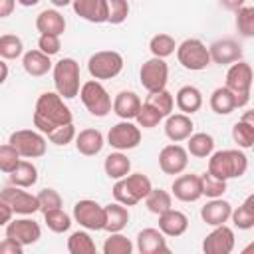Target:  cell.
Instances as JSON below:
<instances>
[{
    "mask_svg": "<svg viewBox=\"0 0 254 254\" xmlns=\"http://www.w3.org/2000/svg\"><path fill=\"white\" fill-rule=\"evenodd\" d=\"M202 250L206 254H230L234 250V230L226 224L214 226V230L204 236Z\"/></svg>",
    "mask_w": 254,
    "mask_h": 254,
    "instance_id": "cell-14",
    "label": "cell"
},
{
    "mask_svg": "<svg viewBox=\"0 0 254 254\" xmlns=\"http://www.w3.org/2000/svg\"><path fill=\"white\" fill-rule=\"evenodd\" d=\"M194 125H192V119L185 113H171L167 115V121H165V135L173 141V143H181V141H187L192 133Z\"/></svg>",
    "mask_w": 254,
    "mask_h": 254,
    "instance_id": "cell-21",
    "label": "cell"
},
{
    "mask_svg": "<svg viewBox=\"0 0 254 254\" xmlns=\"http://www.w3.org/2000/svg\"><path fill=\"white\" fill-rule=\"evenodd\" d=\"M71 6L79 18H83L91 24L107 22L105 0H71Z\"/></svg>",
    "mask_w": 254,
    "mask_h": 254,
    "instance_id": "cell-23",
    "label": "cell"
},
{
    "mask_svg": "<svg viewBox=\"0 0 254 254\" xmlns=\"http://www.w3.org/2000/svg\"><path fill=\"white\" fill-rule=\"evenodd\" d=\"M151 189H153V185L147 175L133 173V175H125L123 179H117L111 192L117 202H121L125 206H133V204L141 202L149 194Z\"/></svg>",
    "mask_w": 254,
    "mask_h": 254,
    "instance_id": "cell-3",
    "label": "cell"
},
{
    "mask_svg": "<svg viewBox=\"0 0 254 254\" xmlns=\"http://www.w3.org/2000/svg\"><path fill=\"white\" fill-rule=\"evenodd\" d=\"M200 177V187H202V196H208V198H218L226 192V181L210 175L208 171L198 175Z\"/></svg>",
    "mask_w": 254,
    "mask_h": 254,
    "instance_id": "cell-42",
    "label": "cell"
},
{
    "mask_svg": "<svg viewBox=\"0 0 254 254\" xmlns=\"http://www.w3.org/2000/svg\"><path fill=\"white\" fill-rule=\"evenodd\" d=\"M145 103L153 105L163 117H167V115H171V111H173V107H175V97H173L171 91L159 89V91H151V93L147 95Z\"/></svg>",
    "mask_w": 254,
    "mask_h": 254,
    "instance_id": "cell-39",
    "label": "cell"
},
{
    "mask_svg": "<svg viewBox=\"0 0 254 254\" xmlns=\"http://www.w3.org/2000/svg\"><path fill=\"white\" fill-rule=\"evenodd\" d=\"M123 69V56L115 50L95 52L87 62V71L93 79H113Z\"/></svg>",
    "mask_w": 254,
    "mask_h": 254,
    "instance_id": "cell-8",
    "label": "cell"
},
{
    "mask_svg": "<svg viewBox=\"0 0 254 254\" xmlns=\"http://www.w3.org/2000/svg\"><path fill=\"white\" fill-rule=\"evenodd\" d=\"M161 119H163V115H161L153 105H149V103H141V109H139L137 115H135L137 125L143 127V129H153V127H157V125L161 123Z\"/></svg>",
    "mask_w": 254,
    "mask_h": 254,
    "instance_id": "cell-46",
    "label": "cell"
},
{
    "mask_svg": "<svg viewBox=\"0 0 254 254\" xmlns=\"http://www.w3.org/2000/svg\"><path fill=\"white\" fill-rule=\"evenodd\" d=\"M38 181V169L32 161H22L16 165V169L10 173V183L14 187H22V189H30L32 185H36Z\"/></svg>",
    "mask_w": 254,
    "mask_h": 254,
    "instance_id": "cell-32",
    "label": "cell"
},
{
    "mask_svg": "<svg viewBox=\"0 0 254 254\" xmlns=\"http://www.w3.org/2000/svg\"><path fill=\"white\" fill-rule=\"evenodd\" d=\"M73 220L83 226L85 230H103L105 224V210L99 202L83 198L73 204Z\"/></svg>",
    "mask_w": 254,
    "mask_h": 254,
    "instance_id": "cell-12",
    "label": "cell"
},
{
    "mask_svg": "<svg viewBox=\"0 0 254 254\" xmlns=\"http://www.w3.org/2000/svg\"><path fill=\"white\" fill-rule=\"evenodd\" d=\"M189 165V153L185 147L173 143L165 145L159 153V167L165 175H181Z\"/></svg>",
    "mask_w": 254,
    "mask_h": 254,
    "instance_id": "cell-16",
    "label": "cell"
},
{
    "mask_svg": "<svg viewBox=\"0 0 254 254\" xmlns=\"http://www.w3.org/2000/svg\"><path fill=\"white\" fill-rule=\"evenodd\" d=\"M175 103H177V107H179L181 113L192 115V113H196V111L202 107V93H200V89L194 87V85H183V87L177 91Z\"/></svg>",
    "mask_w": 254,
    "mask_h": 254,
    "instance_id": "cell-26",
    "label": "cell"
},
{
    "mask_svg": "<svg viewBox=\"0 0 254 254\" xmlns=\"http://www.w3.org/2000/svg\"><path fill=\"white\" fill-rule=\"evenodd\" d=\"M0 200H4L16 214H34L40 210L36 194L26 192L22 187H6L0 190Z\"/></svg>",
    "mask_w": 254,
    "mask_h": 254,
    "instance_id": "cell-13",
    "label": "cell"
},
{
    "mask_svg": "<svg viewBox=\"0 0 254 254\" xmlns=\"http://www.w3.org/2000/svg\"><path fill=\"white\" fill-rule=\"evenodd\" d=\"M230 218H232V222H234L236 228L250 230L254 226V194H248L246 200L238 208H234L230 212Z\"/></svg>",
    "mask_w": 254,
    "mask_h": 254,
    "instance_id": "cell-35",
    "label": "cell"
},
{
    "mask_svg": "<svg viewBox=\"0 0 254 254\" xmlns=\"http://www.w3.org/2000/svg\"><path fill=\"white\" fill-rule=\"evenodd\" d=\"M67 123H73V115L64 103V97L58 91H44L34 107V127L40 133L50 135L52 131Z\"/></svg>",
    "mask_w": 254,
    "mask_h": 254,
    "instance_id": "cell-1",
    "label": "cell"
},
{
    "mask_svg": "<svg viewBox=\"0 0 254 254\" xmlns=\"http://www.w3.org/2000/svg\"><path fill=\"white\" fill-rule=\"evenodd\" d=\"M139 79H141V85L151 93V91H159V89H165L167 85V79H169V65L163 58H151L147 60L143 65H141V71H139Z\"/></svg>",
    "mask_w": 254,
    "mask_h": 254,
    "instance_id": "cell-10",
    "label": "cell"
},
{
    "mask_svg": "<svg viewBox=\"0 0 254 254\" xmlns=\"http://www.w3.org/2000/svg\"><path fill=\"white\" fill-rule=\"evenodd\" d=\"M12 214H14V210L4 200H0V226H6L12 220Z\"/></svg>",
    "mask_w": 254,
    "mask_h": 254,
    "instance_id": "cell-52",
    "label": "cell"
},
{
    "mask_svg": "<svg viewBox=\"0 0 254 254\" xmlns=\"http://www.w3.org/2000/svg\"><path fill=\"white\" fill-rule=\"evenodd\" d=\"M22 252H24V246L8 236L0 242V254H22Z\"/></svg>",
    "mask_w": 254,
    "mask_h": 254,
    "instance_id": "cell-51",
    "label": "cell"
},
{
    "mask_svg": "<svg viewBox=\"0 0 254 254\" xmlns=\"http://www.w3.org/2000/svg\"><path fill=\"white\" fill-rule=\"evenodd\" d=\"M208 54H210V62L220 64V65L234 64V62L242 60V48L232 38H222V40L212 42L208 46Z\"/></svg>",
    "mask_w": 254,
    "mask_h": 254,
    "instance_id": "cell-17",
    "label": "cell"
},
{
    "mask_svg": "<svg viewBox=\"0 0 254 254\" xmlns=\"http://www.w3.org/2000/svg\"><path fill=\"white\" fill-rule=\"evenodd\" d=\"M24 54V44L16 34L0 36V58L2 60H16Z\"/></svg>",
    "mask_w": 254,
    "mask_h": 254,
    "instance_id": "cell-41",
    "label": "cell"
},
{
    "mask_svg": "<svg viewBox=\"0 0 254 254\" xmlns=\"http://www.w3.org/2000/svg\"><path fill=\"white\" fill-rule=\"evenodd\" d=\"M6 79H8V64L0 58V85H2Z\"/></svg>",
    "mask_w": 254,
    "mask_h": 254,
    "instance_id": "cell-55",
    "label": "cell"
},
{
    "mask_svg": "<svg viewBox=\"0 0 254 254\" xmlns=\"http://www.w3.org/2000/svg\"><path fill=\"white\" fill-rule=\"evenodd\" d=\"M105 210V224H103V230L107 232H121L127 224H129V210L125 204L121 202H109L103 206Z\"/></svg>",
    "mask_w": 254,
    "mask_h": 254,
    "instance_id": "cell-27",
    "label": "cell"
},
{
    "mask_svg": "<svg viewBox=\"0 0 254 254\" xmlns=\"http://www.w3.org/2000/svg\"><path fill=\"white\" fill-rule=\"evenodd\" d=\"M137 250L141 254H167L169 246L159 228H143L137 234Z\"/></svg>",
    "mask_w": 254,
    "mask_h": 254,
    "instance_id": "cell-19",
    "label": "cell"
},
{
    "mask_svg": "<svg viewBox=\"0 0 254 254\" xmlns=\"http://www.w3.org/2000/svg\"><path fill=\"white\" fill-rule=\"evenodd\" d=\"M54 145H60V147H65L67 143H71L75 139V127L73 123H67L64 127H58L56 131H52L50 135H46Z\"/></svg>",
    "mask_w": 254,
    "mask_h": 254,
    "instance_id": "cell-49",
    "label": "cell"
},
{
    "mask_svg": "<svg viewBox=\"0 0 254 254\" xmlns=\"http://www.w3.org/2000/svg\"><path fill=\"white\" fill-rule=\"evenodd\" d=\"M143 200H145V206L149 208V212H153L157 216L173 206V196L163 189H151Z\"/></svg>",
    "mask_w": 254,
    "mask_h": 254,
    "instance_id": "cell-36",
    "label": "cell"
},
{
    "mask_svg": "<svg viewBox=\"0 0 254 254\" xmlns=\"http://www.w3.org/2000/svg\"><path fill=\"white\" fill-rule=\"evenodd\" d=\"M77 95L81 97V103L93 117H105L111 111V103H113L111 95L97 79H89V81L81 83Z\"/></svg>",
    "mask_w": 254,
    "mask_h": 254,
    "instance_id": "cell-7",
    "label": "cell"
},
{
    "mask_svg": "<svg viewBox=\"0 0 254 254\" xmlns=\"http://www.w3.org/2000/svg\"><path fill=\"white\" fill-rule=\"evenodd\" d=\"M105 12L109 24H123L129 16V2L127 0H105Z\"/></svg>",
    "mask_w": 254,
    "mask_h": 254,
    "instance_id": "cell-45",
    "label": "cell"
},
{
    "mask_svg": "<svg viewBox=\"0 0 254 254\" xmlns=\"http://www.w3.org/2000/svg\"><path fill=\"white\" fill-rule=\"evenodd\" d=\"M103 135L99 129H83L75 133V149L85 157H93L103 149Z\"/></svg>",
    "mask_w": 254,
    "mask_h": 254,
    "instance_id": "cell-25",
    "label": "cell"
},
{
    "mask_svg": "<svg viewBox=\"0 0 254 254\" xmlns=\"http://www.w3.org/2000/svg\"><path fill=\"white\" fill-rule=\"evenodd\" d=\"M236 28L240 36L244 38L254 36V8L252 6H240L236 10Z\"/></svg>",
    "mask_w": 254,
    "mask_h": 254,
    "instance_id": "cell-44",
    "label": "cell"
},
{
    "mask_svg": "<svg viewBox=\"0 0 254 254\" xmlns=\"http://www.w3.org/2000/svg\"><path fill=\"white\" fill-rule=\"evenodd\" d=\"M62 48L60 36H52V34H40L38 38V50L44 52L46 56H56Z\"/></svg>",
    "mask_w": 254,
    "mask_h": 254,
    "instance_id": "cell-50",
    "label": "cell"
},
{
    "mask_svg": "<svg viewBox=\"0 0 254 254\" xmlns=\"http://www.w3.org/2000/svg\"><path fill=\"white\" fill-rule=\"evenodd\" d=\"M69 254H95V242L85 230H75L67 238Z\"/></svg>",
    "mask_w": 254,
    "mask_h": 254,
    "instance_id": "cell-37",
    "label": "cell"
},
{
    "mask_svg": "<svg viewBox=\"0 0 254 254\" xmlns=\"http://www.w3.org/2000/svg\"><path fill=\"white\" fill-rule=\"evenodd\" d=\"M22 65H24V71L32 77H42L46 75L50 69H52V62H50V56H46L44 52L40 50H30L22 56Z\"/></svg>",
    "mask_w": 254,
    "mask_h": 254,
    "instance_id": "cell-30",
    "label": "cell"
},
{
    "mask_svg": "<svg viewBox=\"0 0 254 254\" xmlns=\"http://www.w3.org/2000/svg\"><path fill=\"white\" fill-rule=\"evenodd\" d=\"M44 222H46V226H48L52 232L62 234V232L69 230V226H71V216H69L67 212H64V208H54V210L44 212Z\"/></svg>",
    "mask_w": 254,
    "mask_h": 254,
    "instance_id": "cell-40",
    "label": "cell"
},
{
    "mask_svg": "<svg viewBox=\"0 0 254 254\" xmlns=\"http://www.w3.org/2000/svg\"><path fill=\"white\" fill-rule=\"evenodd\" d=\"M224 87H228L236 95V105L244 107L250 101V87H252V67H250V64L244 62V60L234 62L226 71Z\"/></svg>",
    "mask_w": 254,
    "mask_h": 254,
    "instance_id": "cell-5",
    "label": "cell"
},
{
    "mask_svg": "<svg viewBox=\"0 0 254 254\" xmlns=\"http://www.w3.org/2000/svg\"><path fill=\"white\" fill-rule=\"evenodd\" d=\"M210 109L218 115H228L232 113L238 105H236V95L228 89V87H216L212 93H210Z\"/></svg>",
    "mask_w": 254,
    "mask_h": 254,
    "instance_id": "cell-31",
    "label": "cell"
},
{
    "mask_svg": "<svg viewBox=\"0 0 254 254\" xmlns=\"http://www.w3.org/2000/svg\"><path fill=\"white\" fill-rule=\"evenodd\" d=\"M14 8H16V0H0V18L12 16Z\"/></svg>",
    "mask_w": 254,
    "mask_h": 254,
    "instance_id": "cell-53",
    "label": "cell"
},
{
    "mask_svg": "<svg viewBox=\"0 0 254 254\" xmlns=\"http://www.w3.org/2000/svg\"><path fill=\"white\" fill-rule=\"evenodd\" d=\"M230 212H232V204L218 196V198H210V202H206L200 208V218L210 226H218L228 222Z\"/></svg>",
    "mask_w": 254,
    "mask_h": 254,
    "instance_id": "cell-22",
    "label": "cell"
},
{
    "mask_svg": "<svg viewBox=\"0 0 254 254\" xmlns=\"http://www.w3.org/2000/svg\"><path fill=\"white\" fill-rule=\"evenodd\" d=\"M36 28L40 34L62 36L65 32V18L58 10H42L36 18Z\"/></svg>",
    "mask_w": 254,
    "mask_h": 254,
    "instance_id": "cell-29",
    "label": "cell"
},
{
    "mask_svg": "<svg viewBox=\"0 0 254 254\" xmlns=\"http://www.w3.org/2000/svg\"><path fill=\"white\" fill-rule=\"evenodd\" d=\"M218 2H220L222 8H226V10H234V12H236L240 6H244L246 0H218Z\"/></svg>",
    "mask_w": 254,
    "mask_h": 254,
    "instance_id": "cell-54",
    "label": "cell"
},
{
    "mask_svg": "<svg viewBox=\"0 0 254 254\" xmlns=\"http://www.w3.org/2000/svg\"><path fill=\"white\" fill-rule=\"evenodd\" d=\"M187 141V153L196 159H206L214 149V139L208 133H190Z\"/></svg>",
    "mask_w": 254,
    "mask_h": 254,
    "instance_id": "cell-33",
    "label": "cell"
},
{
    "mask_svg": "<svg viewBox=\"0 0 254 254\" xmlns=\"http://www.w3.org/2000/svg\"><path fill=\"white\" fill-rule=\"evenodd\" d=\"M149 50L155 58H169L171 54H175L177 50V44H175V38L169 36V34H155L149 42Z\"/></svg>",
    "mask_w": 254,
    "mask_h": 254,
    "instance_id": "cell-38",
    "label": "cell"
},
{
    "mask_svg": "<svg viewBox=\"0 0 254 254\" xmlns=\"http://www.w3.org/2000/svg\"><path fill=\"white\" fill-rule=\"evenodd\" d=\"M103 169H105V175L109 179H123L125 175H129L131 171V161L127 159V155H123L121 151L117 153H109L105 157V163H103Z\"/></svg>",
    "mask_w": 254,
    "mask_h": 254,
    "instance_id": "cell-34",
    "label": "cell"
},
{
    "mask_svg": "<svg viewBox=\"0 0 254 254\" xmlns=\"http://www.w3.org/2000/svg\"><path fill=\"white\" fill-rule=\"evenodd\" d=\"M18 163H20V155H18V151H16L10 143L0 145V171L6 173V175H10V173L16 169Z\"/></svg>",
    "mask_w": 254,
    "mask_h": 254,
    "instance_id": "cell-48",
    "label": "cell"
},
{
    "mask_svg": "<svg viewBox=\"0 0 254 254\" xmlns=\"http://www.w3.org/2000/svg\"><path fill=\"white\" fill-rule=\"evenodd\" d=\"M107 143L117 151H129L135 149L141 143V127L123 119L115 123L107 133Z\"/></svg>",
    "mask_w": 254,
    "mask_h": 254,
    "instance_id": "cell-11",
    "label": "cell"
},
{
    "mask_svg": "<svg viewBox=\"0 0 254 254\" xmlns=\"http://www.w3.org/2000/svg\"><path fill=\"white\" fill-rule=\"evenodd\" d=\"M175 198L183 202H196L202 196V187H200V177L198 175H181L173 181L171 187Z\"/></svg>",
    "mask_w": 254,
    "mask_h": 254,
    "instance_id": "cell-18",
    "label": "cell"
},
{
    "mask_svg": "<svg viewBox=\"0 0 254 254\" xmlns=\"http://www.w3.org/2000/svg\"><path fill=\"white\" fill-rule=\"evenodd\" d=\"M54 6H58V8H64V6H67V4H71V0H50Z\"/></svg>",
    "mask_w": 254,
    "mask_h": 254,
    "instance_id": "cell-56",
    "label": "cell"
},
{
    "mask_svg": "<svg viewBox=\"0 0 254 254\" xmlns=\"http://www.w3.org/2000/svg\"><path fill=\"white\" fill-rule=\"evenodd\" d=\"M38 206H40V212H48V210H54V208H62V196L58 190L54 189H42L38 194Z\"/></svg>",
    "mask_w": 254,
    "mask_h": 254,
    "instance_id": "cell-47",
    "label": "cell"
},
{
    "mask_svg": "<svg viewBox=\"0 0 254 254\" xmlns=\"http://www.w3.org/2000/svg\"><path fill=\"white\" fill-rule=\"evenodd\" d=\"M6 236L20 242L22 246H30V244H36L40 240L42 228L32 218H16V220H10L6 224Z\"/></svg>",
    "mask_w": 254,
    "mask_h": 254,
    "instance_id": "cell-15",
    "label": "cell"
},
{
    "mask_svg": "<svg viewBox=\"0 0 254 254\" xmlns=\"http://www.w3.org/2000/svg\"><path fill=\"white\" fill-rule=\"evenodd\" d=\"M8 143L18 151L20 157L26 159H38L44 157L48 151V139L44 133L34 129H18L10 135Z\"/></svg>",
    "mask_w": 254,
    "mask_h": 254,
    "instance_id": "cell-6",
    "label": "cell"
},
{
    "mask_svg": "<svg viewBox=\"0 0 254 254\" xmlns=\"http://www.w3.org/2000/svg\"><path fill=\"white\" fill-rule=\"evenodd\" d=\"M232 139L240 149H250L254 145V113L246 111L232 127Z\"/></svg>",
    "mask_w": 254,
    "mask_h": 254,
    "instance_id": "cell-28",
    "label": "cell"
},
{
    "mask_svg": "<svg viewBox=\"0 0 254 254\" xmlns=\"http://www.w3.org/2000/svg\"><path fill=\"white\" fill-rule=\"evenodd\" d=\"M103 252L105 254H131L133 242L121 232H109V238L103 242Z\"/></svg>",
    "mask_w": 254,
    "mask_h": 254,
    "instance_id": "cell-43",
    "label": "cell"
},
{
    "mask_svg": "<svg viewBox=\"0 0 254 254\" xmlns=\"http://www.w3.org/2000/svg\"><path fill=\"white\" fill-rule=\"evenodd\" d=\"M18 4H22V6H26V8H30V6H36L40 0H16Z\"/></svg>",
    "mask_w": 254,
    "mask_h": 254,
    "instance_id": "cell-57",
    "label": "cell"
},
{
    "mask_svg": "<svg viewBox=\"0 0 254 254\" xmlns=\"http://www.w3.org/2000/svg\"><path fill=\"white\" fill-rule=\"evenodd\" d=\"M208 157V173L222 181L238 179L248 169V157L240 149H222L210 153Z\"/></svg>",
    "mask_w": 254,
    "mask_h": 254,
    "instance_id": "cell-2",
    "label": "cell"
},
{
    "mask_svg": "<svg viewBox=\"0 0 254 254\" xmlns=\"http://www.w3.org/2000/svg\"><path fill=\"white\" fill-rule=\"evenodd\" d=\"M54 85L64 99H73L79 93V64L73 58H64L54 64Z\"/></svg>",
    "mask_w": 254,
    "mask_h": 254,
    "instance_id": "cell-4",
    "label": "cell"
},
{
    "mask_svg": "<svg viewBox=\"0 0 254 254\" xmlns=\"http://www.w3.org/2000/svg\"><path fill=\"white\" fill-rule=\"evenodd\" d=\"M111 109L117 117L131 121V119H135L137 111L141 109V99L135 91H119L111 103Z\"/></svg>",
    "mask_w": 254,
    "mask_h": 254,
    "instance_id": "cell-24",
    "label": "cell"
},
{
    "mask_svg": "<svg viewBox=\"0 0 254 254\" xmlns=\"http://www.w3.org/2000/svg\"><path fill=\"white\" fill-rule=\"evenodd\" d=\"M177 60L185 69L190 71H200L206 65H210L208 48L198 38H189L181 46H177Z\"/></svg>",
    "mask_w": 254,
    "mask_h": 254,
    "instance_id": "cell-9",
    "label": "cell"
},
{
    "mask_svg": "<svg viewBox=\"0 0 254 254\" xmlns=\"http://www.w3.org/2000/svg\"><path fill=\"white\" fill-rule=\"evenodd\" d=\"M189 228V218L185 212L181 210H175L173 206L165 212L159 214V230L165 234V236H171V238H177L181 234H185Z\"/></svg>",
    "mask_w": 254,
    "mask_h": 254,
    "instance_id": "cell-20",
    "label": "cell"
}]
</instances>
